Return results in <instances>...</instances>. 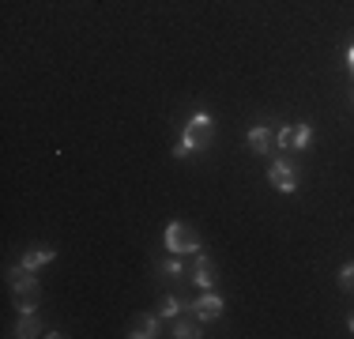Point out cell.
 I'll list each match as a JSON object with an SVG mask.
<instances>
[{
	"instance_id": "cell-1",
	"label": "cell",
	"mask_w": 354,
	"mask_h": 339,
	"mask_svg": "<svg viewBox=\"0 0 354 339\" xmlns=\"http://www.w3.org/2000/svg\"><path fill=\"white\" fill-rule=\"evenodd\" d=\"M8 286L15 291V309L27 313V309H38V298H41V286L35 279V268L27 264H15L8 268Z\"/></svg>"
},
{
	"instance_id": "cell-16",
	"label": "cell",
	"mask_w": 354,
	"mask_h": 339,
	"mask_svg": "<svg viewBox=\"0 0 354 339\" xmlns=\"http://www.w3.org/2000/svg\"><path fill=\"white\" fill-rule=\"evenodd\" d=\"M347 68H351V75H354V46L347 49Z\"/></svg>"
},
{
	"instance_id": "cell-9",
	"label": "cell",
	"mask_w": 354,
	"mask_h": 339,
	"mask_svg": "<svg viewBox=\"0 0 354 339\" xmlns=\"http://www.w3.org/2000/svg\"><path fill=\"white\" fill-rule=\"evenodd\" d=\"M12 336H19V339H35V336H46V332H41V320H38V313H35V309L19 313V320H15Z\"/></svg>"
},
{
	"instance_id": "cell-4",
	"label": "cell",
	"mask_w": 354,
	"mask_h": 339,
	"mask_svg": "<svg viewBox=\"0 0 354 339\" xmlns=\"http://www.w3.org/2000/svg\"><path fill=\"white\" fill-rule=\"evenodd\" d=\"M309 140H313V125L309 121L286 125V129L279 132V147L283 151H301V147H309Z\"/></svg>"
},
{
	"instance_id": "cell-15",
	"label": "cell",
	"mask_w": 354,
	"mask_h": 339,
	"mask_svg": "<svg viewBox=\"0 0 354 339\" xmlns=\"http://www.w3.org/2000/svg\"><path fill=\"white\" fill-rule=\"evenodd\" d=\"M181 271H185V268H181V260H177V253H174V257H170V260H166V264H162V275H174V279H177V275H181Z\"/></svg>"
},
{
	"instance_id": "cell-7",
	"label": "cell",
	"mask_w": 354,
	"mask_h": 339,
	"mask_svg": "<svg viewBox=\"0 0 354 339\" xmlns=\"http://www.w3.org/2000/svg\"><path fill=\"white\" fill-rule=\"evenodd\" d=\"M158 320H162L158 313H136V317L129 320V332L124 336L129 339H155L158 336Z\"/></svg>"
},
{
	"instance_id": "cell-17",
	"label": "cell",
	"mask_w": 354,
	"mask_h": 339,
	"mask_svg": "<svg viewBox=\"0 0 354 339\" xmlns=\"http://www.w3.org/2000/svg\"><path fill=\"white\" fill-rule=\"evenodd\" d=\"M347 328H351V332H354V313H351V317H347Z\"/></svg>"
},
{
	"instance_id": "cell-14",
	"label": "cell",
	"mask_w": 354,
	"mask_h": 339,
	"mask_svg": "<svg viewBox=\"0 0 354 339\" xmlns=\"http://www.w3.org/2000/svg\"><path fill=\"white\" fill-rule=\"evenodd\" d=\"M339 286L347 294H354V260H347V264L339 268Z\"/></svg>"
},
{
	"instance_id": "cell-6",
	"label": "cell",
	"mask_w": 354,
	"mask_h": 339,
	"mask_svg": "<svg viewBox=\"0 0 354 339\" xmlns=\"http://www.w3.org/2000/svg\"><path fill=\"white\" fill-rule=\"evenodd\" d=\"M192 317H196L200 324L218 320V317H223V298H218L215 291H204V294H200V302H192Z\"/></svg>"
},
{
	"instance_id": "cell-2",
	"label": "cell",
	"mask_w": 354,
	"mask_h": 339,
	"mask_svg": "<svg viewBox=\"0 0 354 339\" xmlns=\"http://www.w3.org/2000/svg\"><path fill=\"white\" fill-rule=\"evenodd\" d=\"M212 129H215L212 113H192V117H189V125H185L181 143L174 147V155H177V158H185V155H192V151H204L207 143H212Z\"/></svg>"
},
{
	"instance_id": "cell-13",
	"label": "cell",
	"mask_w": 354,
	"mask_h": 339,
	"mask_svg": "<svg viewBox=\"0 0 354 339\" xmlns=\"http://www.w3.org/2000/svg\"><path fill=\"white\" fill-rule=\"evenodd\" d=\"M158 317L162 320H174V317H181V298H162V305H158Z\"/></svg>"
},
{
	"instance_id": "cell-12",
	"label": "cell",
	"mask_w": 354,
	"mask_h": 339,
	"mask_svg": "<svg viewBox=\"0 0 354 339\" xmlns=\"http://www.w3.org/2000/svg\"><path fill=\"white\" fill-rule=\"evenodd\" d=\"M174 336H177V339H196V336H204V332H200L196 320H177V317H174Z\"/></svg>"
},
{
	"instance_id": "cell-3",
	"label": "cell",
	"mask_w": 354,
	"mask_h": 339,
	"mask_svg": "<svg viewBox=\"0 0 354 339\" xmlns=\"http://www.w3.org/2000/svg\"><path fill=\"white\" fill-rule=\"evenodd\" d=\"M200 245H204V234H200L196 223L174 219V223L166 226V249L177 253V257H185V253H200Z\"/></svg>"
},
{
	"instance_id": "cell-11",
	"label": "cell",
	"mask_w": 354,
	"mask_h": 339,
	"mask_svg": "<svg viewBox=\"0 0 354 339\" xmlns=\"http://www.w3.org/2000/svg\"><path fill=\"white\" fill-rule=\"evenodd\" d=\"M249 151L252 155H268V151H272V132H268L264 125L249 129Z\"/></svg>"
},
{
	"instance_id": "cell-8",
	"label": "cell",
	"mask_w": 354,
	"mask_h": 339,
	"mask_svg": "<svg viewBox=\"0 0 354 339\" xmlns=\"http://www.w3.org/2000/svg\"><path fill=\"white\" fill-rule=\"evenodd\" d=\"M192 283H196L200 291H215L218 271H215V260L207 257V253H200V257H196V268H192Z\"/></svg>"
},
{
	"instance_id": "cell-10",
	"label": "cell",
	"mask_w": 354,
	"mask_h": 339,
	"mask_svg": "<svg viewBox=\"0 0 354 339\" xmlns=\"http://www.w3.org/2000/svg\"><path fill=\"white\" fill-rule=\"evenodd\" d=\"M53 257H57V249H49V245H35V249L23 253L19 264H27V268H41V264H53Z\"/></svg>"
},
{
	"instance_id": "cell-5",
	"label": "cell",
	"mask_w": 354,
	"mask_h": 339,
	"mask_svg": "<svg viewBox=\"0 0 354 339\" xmlns=\"http://www.w3.org/2000/svg\"><path fill=\"white\" fill-rule=\"evenodd\" d=\"M268 181H272L279 192H298V170L286 163V158H275L272 170H268Z\"/></svg>"
}]
</instances>
